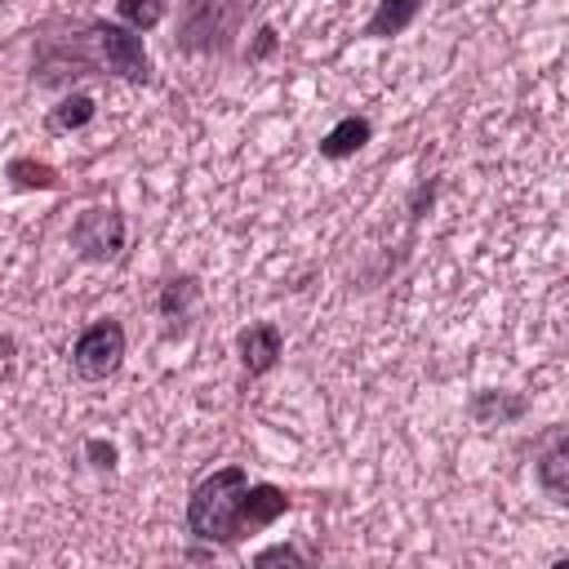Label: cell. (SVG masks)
<instances>
[{
  "mask_svg": "<svg viewBox=\"0 0 569 569\" xmlns=\"http://www.w3.org/2000/svg\"><path fill=\"white\" fill-rule=\"evenodd\" d=\"M289 511V498L276 485H249L244 467H222L196 485L187 502V525L196 538L236 542L253 529H267Z\"/></svg>",
  "mask_w": 569,
  "mask_h": 569,
  "instance_id": "6da1fadb",
  "label": "cell"
},
{
  "mask_svg": "<svg viewBox=\"0 0 569 569\" xmlns=\"http://www.w3.org/2000/svg\"><path fill=\"white\" fill-rule=\"evenodd\" d=\"M89 44H93V67H107L124 80H147L151 67H147V53H142V36H133V27L93 22Z\"/></svg>",
  "mask_w": 569,
  "mask_h": 569,
  "instance_id": "7a4b0ae2",
  "label": "cell"
},
{
  "mask_svg": "<svg viewBox=\"0 0 569 569\" xmlns=\"http://www.w3.org/2000/svg\"><path fill=\"white\" fill-rule=\"evenodd\" d=\"M253 9V0H187V22H182V44L191 49H213L222 44L240 18Z\"/></svg>",
  "mask_w": 569,
  "mask_h": 569,
  "instance_id": "3957f363",
  "label": "cell"
},
{
  "mask_svg": "<svg viewBox=\"0 0 569 569\" xmlns=\"http://www.w3.org/2000/svg\"><path fill=\"white\" fill-rule=\"evenodd\" d=\"M120 360H124V329L116 320L89 325L71 347V365L80 378H107L120 369Z\"/></svg>",
  "mask_w": 569,
  "mask_h": 569,
  "instance_id": "277c9868",
  "label": "cell"
},
{
  "mask_svg": "<svg viewBox=\"0 0 569 569\" xmlns=\"http://www.w3.org/2000/svg\"><path fill=\"white\" fill-rule=\"evenodd\" d=\"M71 249L89 262H111L124 249V218L116 209H102V204L84 209L71 227Z\"/></svg>",
  "mask_w": 569,
  "mask_h": 569,
  "instance_id": "5b68a950",
  "label": "cell"
},
{
  "mask_svg": "<svg viewBox=\"0 0 569 569\" xmlns=\"http://www.w3.org/2000/svg\"><path fill=\"white\" fill-rule=\"evenodd\" d=\"M538 485L556 502H565V493H569V440H565V427L551 431V440H547V449L538 458Z\"/></svg>",
  "mask_w": 569,
  "mask_h": 569,
  "instance_id": "8992f818",
  "label": "cell"
},
{
  "mask_svg": "<svg viewBox=\"0 0 569 569\" xmlns=\"http://www.w3.org/2000/svg\"><path fill=\"white\" fill-rule=\"evenodd\" d=\"M240 360H244L249 373H267V369L280 360V329H276L271 320L249 325V329L240 333Z\"/></svg>",
  "mask_w": 569,
  "mask_h": 569,
  "instance_id": "52a82bcc",
  "label": "cell"
},
{
  "mask_svg": "<svg viewBox=\"0 0 569 569\" xmlns=\"http://www.w3.org/2000/svg\"><path fill=\"white\" fill-rule=\"evenodd\" d=\"M365 142H369V120H365V116H347V120H338V124L320 138V151H325L329 160H342V156H356Z\"/></svg>",
  "mask_w": 569,
  "mask_h": 569,
  "instance_id": "ba28073f",
  "label": "cell"
},
{
  "mask_svg": "<svg viewBox=\"0 0 569 569\" xmlns=\"http://www.w3.org/2000/svg\"><path fill=\"white\" fill-rule=\"evenodd\" d=\"M418 13H422V0H378L365 36H400Z\"/></svg>",
  "mask_w": 569,
  "mask_h": 569,
  "instance_id": "9c48e42d",
  "label": "cell"
},
{
  "mask_svg": "<svg viewBox=\"0 0 569 569\" xmlns=\"http://www.w3.org/2000/svg\"><path fill=\"white\" fill-rule=\"evenodd\" d=\"M116 9H120V18H124L133 31H147V27H156V22L164 18L169 0H116Z\"/></svg>",
  "mask_w": 569,
  "mask_h": 569,
  "instance_id": "30bf717a",
  "label": "cell"
},
{
  "mask_svg": "<svg viewBox=\"0 0 569 569\" xmlns=\"http://www.w3.org/2000/svg\"><path fill=\"white\" fill-rule=\"evenodd\" d=\"M89 116H93V98L76 93V98H67V102H62V107L49 116V129H53V133H67V129L89 124Z\"/></svg>",
  "mask_w": 569,
  "mask_h": 569,
  "instance_id": "8fae6325",
  "label": "cell"
},
{
  "mask_svg": "<svg viewBox=\"0 0 569 569\" xmlns=\"http://www.w3.org/2000/svg\"><path fill=\"white\" fill-rule=\"evenodd\" d=\"M196 298V280L191 276H182V280H169L164 284V293H160V311L173 320V316H182L187 311V302Z\"/></svg>",
  "mask_w": 569,
  "mask_h": 569,
  "instance_id": "7c38bea8",
  "label": "cell"
},
{
  "mask_svg": "<svg viewBox=\"0 0 569 569\" xmlns=\"http://www.w3.org/2000/svg\"><path fill=\"white\" fill-rule=\"evenodd\" d=\"M9 173H13V182H18V187H53V169H49V164L13 160V164H9Z\"/></svg>",
  "mask_w": 569,
  "mask_h": 569,
  "instance_id": "4fadbf2b",
  "label": "cell"
},
{
  "mask_svg": "<svg viewBox=\"0 0 569 569\" xmlns=\"http://www.w3.org/2000/svg\"><path fill=\"white\" fill-rule=\"evenodd\" d=\"M525 409V400H493L489 391L476 400V418H489V413H498V418H516Z\"/></svg>",
  "mask_w": 569,
  "mask_h": 569,
  "instance_id": "5bb4252c",
  "label": "cell"
},
{
  "mask_svg": "<svg viewBox=\"0 0 569 569\" xmlns=\"http://www.w3.org/2000/svg\"><path fill=\"white\" fill-rule=\"evenodd\" d=\"M271 560H293V565H298L302 556H298L293 547H271V551H262V556H258V565H271Z\"/></svg>",
  "mask_w": 569,
  "mask_h": 569,
  "instance_id": "9a60e30c",
  "label": "cell"
},
{
  "mask_svg": "<svg viewBox=\"0 0 569 569\" xmlns=\"http://www.w3.org/2000/svg\"><path fill=\"white\" fill-rule=\"evenodd\" d=\"M89 453L98 458V467H111V462H116V449H111V445H102V440H93V445H89Z\"/></svg>",
  "mask_w": 569,
  "mask_h": 569,
  "instance_id": "2e32d148",
  "label": "cell"
}]
</instances>
